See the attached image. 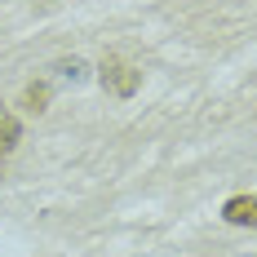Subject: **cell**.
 Listing matches in <instances>:
<instances>
[{"instance_id":"obj_5","label":"cell","mask_w":257,"mask_h":257,"mask_svg":"<svg viewBox=\"0 0 257 257\" xmlns=\"http://www.w3.org/2000/svg\"><path fill=\"white\" fill-rule=\"evenodd\" d=\"M53 71H58V76H62V80H71V84H80V80L89 76V67H84L80 58H62V62H58Z\"/></svg>"},{"instance_id":"obj_3","label":"cell","mask_w":257,"mask_h":257,"mask_svg":"<svg viewBox=\"0 0 257 257\" xmlns=\"http://www.w3.org/2000/svg\"><path fill=\"white\" fill-rule=\"evenodd\" d=\"M18 138H23V124H18V115H9V111H0V160L18 147Z\"/></svg>"},{"instance_id":"obj_4","label":"cell","mask_w":257,"mask_h":257,"mask_svg":"<svg viewBox=\"0 0 257 257\" xmlns=\"http://www.w3.org/2000/svg\"><path fill=\"white\" fill-rule=\"evenodd\" d=\"M23 102H27V111H45V102H49V80H40V84H27Z\"/></svg>"},{"instance_id":"obj_2","label":"cell","mask_w":257,"mask_h":257,"mask_svg":"<svg viewBox=\"0 0 257 257\" xmlns=\"http://www.w3.org/2000/svg\"><path fill=\"white\" fill-rule=\"evenodd\" d=\"M222 217L231 226H257V195H231L222 204Z\"/></svg>"},{"instance_id":"obj_1","label":"cell","mask_w":257,"mask_h":257,"mask_svg":"<svg viewBox=\"0 0 257 257\" xmlns=\"http://www.w3.org/2000/svg\"><path fill=\"white\" fill-rule=\"evenodd\" d=\"M98 80H102V89H111L115 98H133L138 84H142V71L133 62H124V58H106L102 67H98Z\"/></svg>"}]
</instances>
